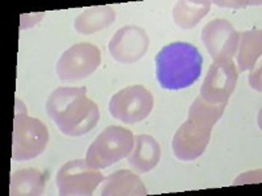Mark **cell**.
I'll return each instance as SVG.
<instances>
[{
	"label": "cell",
	"instance_id": "cell-1",
	"mask_svg": "<svg viewBox=\"0 0 262 196\" xmlns=\"http://www.w3.org/2000/svg\"><path fill=\"white\" fill-rule=\"evenodd\" d=\"M46 113L67 136H81L96 127L98 106L86 97V88L63 86L54 90L46 102Z\"/></svg>",
	"mask_w": 262,
	"mask_h": 196
},
{
	"label": "cell",
	"instance_id": "cell-2",
	"mask_svg": "<svg viewBox=\"0 0 262 196\" xmlns=\"http://www.w3.org/2000/svg\"><path fill=\"white\" fill-rule=\"evenodd\" d=\"M202 64L203 58L195 46L173 42L156 55V78L164 89H185L200 79Z\"/></svg>",
	"mask_w": 262,
	"mask_h": 196
},
{
	"label": "cell",
	"instance_id": "cell-3",
	"mask_svg": "<svg viewBox=\"0 0 262 196\" xmlns=\"http://www.w3.org/2000/svg\"><path fill=\"white\" fill-rule=\"evenodd\" d=\"M135 137L127 128L111 126L96 137L86 151L85 162L92 169H105L122 158L127 157L134 149Z\"/></svg>",
	"mask_w": 262,
	"mask_h": 196
},
{
	"label": "cell",
	"instance_id": "cell-4",
	"mask_svg": "<svg viewBox=\"0 0 262 196\" xmlns=\"http://www.w3.org/2000/svg\"><path fill=\"white\" fill-rule=\"evenodd\" d=\"M12 140L13 160H32L45 151L49 143V131L39 119L32 118L28 113H15Z\"/></svg>",
	"mask_w": 262,
	"mask_h": 196
},
{
	"label": "cell",
	"instance_id": "cell-5",
	"mask_svg": "<svg viewBox=\"0 0 262 196\" xmlns=\"http://www.w3.org/2000/svg\"><path fill=\"white\" fill-rule=\"evenodd\" d=\"M154 109V97L142 85L127 86L111 98L109 111L114 119L126 125L142 122Z\"/></svg>",
	"mask_w": 262,
	"mask_h": 196
},
{
	"label": "cell",
	"instance_id": "cell-6",
	"mask_svg": "<svg viewBox=\"0 0 262 196\" xmlns=\"http://www.w3.org/2000/svg\"><path fill=\"white\" fill-rule=\"evenodd\" d=\"M104 182V176L88 166L85 160H74L64 163L57 174V186L63 196L92 195Z\"/></svg>",
	"mask_w": 262,
	"mask_h": 196
},
{
	"label": "cell",
	"instance_id": "cell-7",
	"mask_svg": "<svg viewBox=\"0 0 262 196\" xmlns=\"http://www.w3.org/2000/svg\"><path fill=\"white\" fill-rule=\"evenodd\" d=\"M101 63V53L92 43L81 42L62 54L57 63V75L62 81L88 78Z\"/></svg>",
	"mask_w": 262,
	"mask_h": 196
},
{
	"label": "cell",
	"instance_id": "cell-8",
	"mask_svg": "<svg viewBox=\"0 0 262 196\" xmlns=\"http://www.w3.org/2000/svg\"><path fill=\"white\" fill-rule=\"evenodd\" d=\"M236 83L237 71L233 60L229 58L214 60L201 88V97L210 104L227 105Z\"/></svg>",
	"mask_w": 262,
	"mask_h": 196
},
{
	"label": "cell",
	"instance_id": "cell-9",
	"mask_svg": "<svg viewBox=\"0 0 262 196\" xmlns=\"http://www.w3.org/2000/svg\"><path fill=\"white\" fill-rule=\"evenodd\" d=\"M212 126L198 119L189 118L173 136L172 148L179 160L193 161L202 156L209 145Z\"/></svg>",
	"mask_w": 262,
	"mask_h": 196
},
{
	"label": "cell",
	"instance_id": "cell-10",
	"mask_svg": "<svg viewBox=\"0 0 262 196\" xmlns=\"http://www.w3.org/2000/svg\"><path fill=\"white\" fill-rule=\"evenodd\" d=\"M202 41L212 59L235 57L238 48L240 34L227 20H212L202 30Z\"/></svg>",
	"mask_w": 262,
	"mask_h": 196
},
{
	"label": "cell",
	"instance_id": "cell-11",
	"mask_svg": "<svg viewBox=\"0 0 262 196\" xmlns=\"http://www.w3.org/2000/svg\"><path fill=\"white\" fill-rule=\"evenodd\" d=\"M148 45L147 33L142 28L128 25L114 34L109 42V51L117 62L134 63L146 54Z\"/></svg>",
	"mask_w": 262,
	"mask_h": 196
},
{
	"label": "cell",
	"instance_id": "cell-12",
	"mask_svg": "<svg viewBox=\"0 0 262 196\" xmlns=\"http://www.w3.org/2000/svg\"><path fill=\"white\" fill-rule=\"evenodd\" d=\"M161 149L159 143L148 135L135 136L134 149L127 156V162L135 172L148 173L160 161Z\"/></svg>",
	"mask_w": 262,
	"mask_h": 196
},
{
	"label": "cell",
	"instance_id": "cell-13",
	"mask_svg": "<svg viewBox=\"0 0 262 196\" xmlns=\"http://www.w3.org/2000/svg\"><path fill=\"white\" fill-rule=\"evenodd\" d=\"M147 188L140 178L128 170H119L104 179L100 195L104 196H142Z\"/></svg>",
	"mask_w": 262,
	"mask_h": 196
},
{
	"label": "cell",
	"instance_id": "cell-14",
	"mask_svg": "<svg viewBox=\"0 0 262 196\" xmlns=\"http://www.w3.org/2000/svg\"><path fill=\"white\" fill-rule=\"evenodd\" d=\"M46 174L36 169H21L11 176V195H42L45 191Z\"/></svg>",
	"mask_w": 262,
	"mask_h": 196
},
{
	"label": "cell",
	"instance_id": "cell-15",
	"mask_svg": "<svg viewBox=\"0 0 262 196\" xmlns=\"http://www.w3.org/2000/svg\"><path fill=\"white\" fill-rule=\"evenodd\" d=\"M116 18V12L111 7H92L84 9L81 15L75 18V29L81 34H92L105 29Z\"/></svg>",
	"mask_w": 262,
	"mask_h": 196
},
{
	"label": "cell",
	"instance_id": "cell-16",
	"mask_svg": "<svg viewBox=\"0 0 262 196\" xmlns=\"http://www.w3.org/2000/svg\"><path fill=\"white\" fill-rule=\"evenodd\" d=\"M240 51H238L237 64L240 71L253 68L257 59L261 57V30L252 29L242 33Z\"/></svg>",
	"mask_w": 262,
	"mask_h": 196
},
{
	"label": "cell",
	"instance_id": "cell-17",
	"mask_svg": "<svg viewBox=\"0 0 262 196\" xmlns=\"http://www.w3.org/2000/svg\"><path fill=\"white\" fill-rule=\"evenodd\" d=\"M210 2H180L173 8V20L182 29H190L209 12Z\"/></svg>",
	"mask_w": 262,
	"mask_h": 196
},
{
	"label": "cell",
	"instance_id": "cell-18",
	"mask_svg": "<svg viewBox=\"0 0 262 196\" xmlns=\"http://www.w3.org/2000/svg\"><path fill=\"white\" fill-rule=\"evenodd\" d=\"M226 109V105H215L206 102L202 97H198L195 101L191 104L190 110H189V118L198 119L205 123L214 126L215 123L223 115V111Z\"/></svg>",
	"mask_w": 262,
	"mask_h": 196
}]
</instances>
